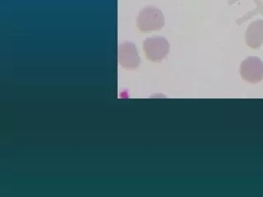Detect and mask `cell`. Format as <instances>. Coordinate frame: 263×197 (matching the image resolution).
<instances>
[{"instance_id":"6da1fadb","label":"cell","mask_w":263,"mask_h":197,"mask_svg":"<svg viewBox=\"0 0 263 197\" xmlns=\"http://www.w3.org/2000/svg\"><path fill=\"white\" fill-rule=\"evenodd\" d=\"M137 26L142 32L159 31L164 27V15L155 7L143 8L137 19Z\"/></svg>"},{"instance_id":"7a4b0ae2","label":"cell","mask_w":263,"mask_h":197,"mask_svg":"<svg viewBox=\"0 0 263 197\" xmlns=\"http://www.w3.org/2000/svg\"><path fill=\"white\" fill-rule=\"evenodd\" d=\"M170 43L164 37L148 38L144 41L142 49L146 58L155 63H160L170 52Z\"/></svg>"},{"instance_id":"3957f363","label":"cell","mask_w":263,"mask_h":197,"mask_svg":"<svg viewBox=\"0 0 263 197\" xmlns=\"http://www.w3.org/2000/svg\"><path fill=\"white\" fill-rule=\"evenodd\" d=\"M240 75L250 83H258L263 80V62L258 57L250 56L242 62Z\"/></svg>"},{"instance_id":"277c9868","label":"cell","mask_w":263,"mask_h":197,"mask_svg":"<svg viewBox=\"0 0 263 197\" xmlns=\"http://www.w3.org/2000/svg\"><path fill=\"white\" fill-rule=\"evenodd\" d=\"M118 60L122 68L134 70L138 68L140 57L135 45L129 42L121 44L118 49Z\"/></svg>"},{"instance_id":"5b68a950","label":"cell","mask_w":263,"mask_h":197,"mask_svg":"<svg viewBox=\"0 0 263 197\" xmlns=\"http://www.w3.org/2000/svg\"><path fill=\"white\" fill-rule=\"evenodd\" d=\"M245 41L252 49H258L263 44V20L251 23L245 33Z\"/></svg>"}]
</instances>
